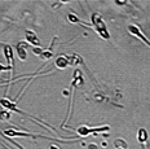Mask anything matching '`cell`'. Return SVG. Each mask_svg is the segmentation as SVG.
Returning a JSON list of instances; mask_svg holds the SVG:
<instances>
[{"label": "cell", "instance_id": "cell-15", "mask_svg": "<svg viewBox=\"0 0 150 149\" xmlns=\"http://www.w3.org/2000/svg\"><path fill=\"white\" fill-rule=\"evenodd\" d=\"M49 149H60V148L56 147V145H51V147H49Z\"/></svg>", "mask_w": 150, "mask_h": 149}, {"label": "cell", "instance_id": "cell-9", "mask_svg": "<svg viewBox=\"0 0 150 149\" xmlns=\"http://www.w3.org/2000/svg\"><path fill=\"white\" fill-rule=\"evenodd\" d=\"M67 18H69V21H70V22H73V23H80V25H83V26H89V25L84 23L83 21H80L79 18H78L76 16H75V14H73V13H70V14H69Z\"/></svg>", "mask_w": 150, "mask_h": 149}, {"label": "cell", "instance_id": "cell-7", "mask_svg": "<svg viewBox=\"0 0 150 149\" xmlns=\"http://www.w3.org/2000/svg\"><path fill=\"white\" fill-rule=\"evenodd\" d=\"M17 53H18V57H20L21 61L26 60L27 53H26V44H25V43H20V44L17 45Z\"/></svg>", "mask_w": 150, "mask_h": 149}, {"label": "cell", "instance_id": "cell-11", "mask_svg": "<svg viewBox=\"0 0 150 149\" xmlns=\"http://www.w3.org/2000/svg\"><path fill=\"white\" fill-rule=\"evenodd\" d=\"M9 118H11V111L9 110H4L0 113V119L1 121H8Z\"/></svg>", "mask_w": 150, "mask_h": 149}, {"label": "cell", "instance_id": "cell-10", "mask_svg": "<svg viewBox=\"0 0 150 149\" xmlns=\"http://www.w3.org/2000/svg\"><path fill=\"white\" fill-rule=\"evenodd\" d=\"M52 56H53L52 49L48 48V49H44V51H43V53H42V56H40V58H42V60H48V58H51Z\"/></svg>", "mask_w": 150, "mask_h": 149}, {"label": "cell", "instance_id": "cell-14", "mask_svg": "<svg viewBox=\"0 0 150 149\" xmlns=\"http://www.w3.org/2000/svg\"><path fill=\"white\" fill-rule=\"evenodd\" d=\"M88 149H98V148H97V145H95V144H89Z\"/></svg>", "mask_w": 150, "mask_h": 149}, {"label": "cell", "instance_id": "cell-13", "mask_svg": "<svg viewBox=\"0 0 150 149\" xmlns=\"http://www.w3.org/2000/svg\"><path fill=\"white\" fill-rule=\"evenodd\" d=\"M3 70H12V69L9 66H3V65L0 64V71H3Z\"/></svg>", "mask_w": 150, "mask_h": 149}, {"label": "cell", "instance_id": "cell-16", "mask_svg": "<svg viewBox=\"0 0 150 149\" xmlns=\"http://www.w3.org/2000/svg\"><path fill=\"white\" fill-rule=\"evenodd\" d=\"M117 149H122V148H117Z\"/></svg>", "mask_w": 150, "mask_h": 149}, {"label": "cell", "instance_id": "cell-6", "mask_svg": "<svg viewBox=\"0 0 150 149\" xmlns=\"http://www.w3.org/2000/svg\"><path fill=\"white\" fill-rule=\"evenodd\" d=\"M54 65H56V67H57V69H65L66 66L70 65L69 57H67V56H60V57L56 58Z\"/></svg>", "mask_w": 150, "mask_h": 149}, {"label": "cell", "instance_id": "cell-4", "mask_svg": "<svg viewBox=\"0 0 150 149\" xmlns=\"http://www.w3.org/2000/svg\"><path fill=\"white\" fill-rule=\"evenodd\" d=\"M128 30H129V33H131V34H133V35L137 36V38H139V39H141L142 42L145 43V44H148L149 47H150V42H149V40L145 38V36L142 35V33L140 31V30H139V27H137V26H133V25H132V26H129V27H128Z\"/></svg>", "mask_w": 150, "mask_h": 149}, {"label": "cell", "instance_id": "cell-8", "mask_svg": "<svg viewBox=\"0 0 150 149\" xmlns=\"http://www.w3.org/2000/svg\"><path fill=\"white\" fill-rule=\"evenodd\" d=\"M137 139H139L140 143H142V144H145L146 141H148V132H146L145 128H141L139 131V135H137Z\"/></svg>", "mask_w": 150, "mask_h": 149}, {"label": "cell", "instance_id": "cell-1", "mask_svg": "<svg viewBox=\"0 0 150 149\" xmlns=\"http://www.w3.org/2000/svg\"><path fill=\"white\" fill-rule=\"evenodd\" d=\"M92 23H93V27H95V30L98 33V35L101 36L102 39H110V34H109L108 29H106V25L105 22L102 21V18L100 14L97 13H93L92 14Z\"/></svg>", "mask_w": 150, "mask_h": 149}, {"label": "cell", "instance_id": "cell-2", "mask_svg": "<svg viewBox=\"0 0 150 149\" xmlns=\"http://www.w3.org/2000/svg\"><path fill=\"white\" fill-rule=\"evenodd\" d=\"M110 128L109 126H102V127H98V128H88L87 126H80L76 128V132L79 136H88L89 133L92 132H102V131H108Z\"/></svg>", "mask_w": 150, "mask_h": 149}, {"label": "cell", "instance_id": "cell-5", "mask_svg": "<svg viewBox=\"0 0 150 149\" xmlns=\"http://www.w3.org/2000/svg\"><path fill=\"white\" fill-rule=\"evenodd\" d=\"M4 55H5V58H7L8 66L13 70V49H12L11 45H5L4 47Z\"/></svg>", "mask_w": 150, "mask_h": 149}, {"label": "cell", "instance_id": "cell-3", "mask_svg": "<svg viewBox=\"0 0 150 149\" xmlns=\"http://www.w3.org/2000/svg\"><path fill=\"white\" fill-rule=\"evenodd\" d=\"M25 36H26L27 43H30L31 45H35V47H38V45H40V40L38 39L36 34L34 33V31H30V30H26V31H25Z\"/></svg>", "mask_w": 150, "mask_h": 149}, {"label": "cell", "instance_id": "cell-12", "mask_svg": "<svg viewBox=\"0 0 150 149\" xmlns=\"http://www.w3.org/2000/svg\"><path fill=\"white\" fill-rule=\"evenodd\" d=\"M115 147H117V148H122V149H127V144L122 140V139H118V140L115 141Z\"/></svg>", "mask_w": 150, "mask_h": 149}]
</instances>
